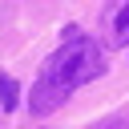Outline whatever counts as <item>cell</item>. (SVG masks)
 Listing matches in <instances>:
<instances>
[{
	"mask_svg": "<svg viewBox=\"0 0 129 129\" xmlns=\"http://www.w3.org/2000/svg\"><path fill=\"white\" fill-rule=\"evenodd\" d=\"M101 73H105V48L93 36H81V28H64V44L44 60V69L32 85V97H28L32 117L60 109L73 97V89L97 81Z\"/></svg>",
	"mask_w": 129,
	"mask_h": 129,
	"instance_id": "cell-1",
	"label": "cell"
},
{
	"mask_svg": "<svg viewBox=\"0 0 129 129\" xmlns=\"http://www.w3.org/2000/svg\"><path fill=\"white\" fill-rule=\"evenodd\" d=\"M16 97H20V85H16L8 73H0V109L12 113V109H16Z\"/></svg>",
	"mask_w": 129,
	"mask_h": 129,
	"instance_id": "cell-3",
	"label": "cell"
},
{
	"mask_svg": "<svg viewBox=\"0 0 129 129\" xmlns=\"http://www.w3.org/2000/svg\"><path fill=\"white\" fill-rule=\"evenodd\" d=\"M101 36L109 48H125L129 44V0H109L101 12Z\"/></svg>",
	"mask_w": 129,
	"mask_h": 129,
	"instance_id": "cell-2",
	"label": "cell"
},
{
	"mask_svg": "<svg viewBox=\"0 0 129 129\" xmlns=\"http://www.w3.org/2000/svg\"><path fill=\"white\" fill-rule=\"evenodd\" d=\"M93 129H125V117H109V121H101V125H93Z\"/></svg>",
	"mask_w": 129,
	"mask_h": 129,
	"instance_id": "cell-4",
	"label": "cell"
}]
</instances>
